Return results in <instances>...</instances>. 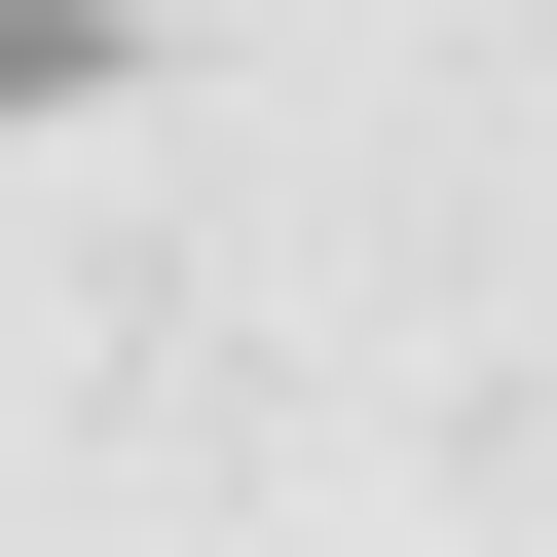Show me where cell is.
Masks as SVG:
<instances>
[{
	"label": "cell",
	"instance_id": "1",
	"mask_svg": "<svg viewBox=\"0 0 557 557\" xmlns=\"http://www.w3.org/2000/svg\"><path fill=\"white\" fill-rule=\"evenodd\" d=\"M75 75H112V0H0V112H75Z\"/></svg>",
	"mask_w": 557,
	"mask_h": 557
}]
</instances>
